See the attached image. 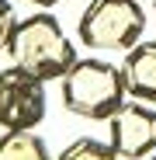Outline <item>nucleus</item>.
<instances>
[{
	"label": "nucleus",
	"mask_w": 156,
	"mask_h": 160,
	"mask_svg": "<svg viewBox=\"0 0 156 160\" xmlns=\"http://www.w3.org/2000/svg\"><path fill=\"white\" fill-rule=\"evenodd\" d=\"M0 160H52V153L35 129H4Z\"/></svg>",
	"instance_id": "7"
},
{
	"label": "nucleus",
	"mask_w": 156,
	"mask_h": 160,
	"mask_svg": "<svg viewBox=\"0 0 156 160\" xmlns=\"http://www.w3.org/2000/svg\"><path fill=\"white\" fill-rule=\"evenodd\" d=\"M28 4H35V7H42V11H45V7H52V4H59V0H28Z\"/></svg>",
	"instance_id": "10"
},
{
	"label": "nucleus",
	"mask_w": 156,
	"mask_h": 160,
	"mask_svg": "<svg viewBox=\"0 0 156 160\" xmlns=\"http://www.w3.org/2000/svg\"><path fill=\"white\" fill-rule=\"evenodd\" d=\"M45 118V84L17 66L0 70V129H35Z\"/></svg>",
	"instance_id": "4"
},
{
	"label": "nucleus",
	"mask_w": 156,
	"mask_h": 160,
	"mask_svg": "<svg viewBox=\"0 0 156 160\" xmlns=\"http://www.w3.org/2000/svg\"><path fill=\"white\" fill-rule=\"evenodd\" d=\"M4 52H7L11 66L38 77L42 84L63 80L69 73V66L76 63V45L69 42V35L63 32V24L49 11H35L28 18H21L14 24Z\"/></svg>",
	"instance_id": "1"
},
{
	"label": "nucleus",
	"mask_w": 156,
	"mask_h": 160,
	"mask_svg": "<svg viewBox=\"0 0 156 160\" xmlns=\"http://www.w3.org/2000/svg\"><path fill=\"white\" fill-rule=\"evenodd\" d=\"M76 32L94 52H128L135 42H142L146 11L139 0H90Z\"/></svg>",
	"instance_id": "3"
},
{
	"label": "nucleus",
	"mask_w": 156,
	"mask_h": 160,
	"mask_svg": "<svg viewBox=\"0 0 156 160\" xmlns=\"http://www.w3.org/2000/svg\"><path fill=\"white\" fill-rule=\"evenodd\" d=\"M14 24H17V18H14L11 0H0V52L7 49V38H11V32H14Z\"/></svg>",
	"instance_id": "9"
},
{
	"label": "nucleus",
	"mask_w": 156,
	"mask_h": 160,
	"mask_svg": "<svg viewBox=\"0 0 156 160\" xmlns=\"http://www.w3.org/2000/svg\"><path fill=\"white\" fill-rule=\"evenodd\" d=\"M153 11H156V0H153Z\"/></svg>",
	"instance_id": "12"
},
{
	"label": "nucleus",
	"mask_w": 156,
	"mask_h": 160,
	"mask_svg": "<svg viewBox=\"0 0 156 160\" xmlns=\"http://www.w3.org/2000/svg\"><path fill=\"white\" fill-rule=\"evenodd\" d=\"M108 143L118 160H146L156 153V112L142 101H121L108 118Z\"/></svg>",
	"instance_id": "5"
},
{
	"label": "nucleus",
	"mask_w": 156,
	"mask_h": 160,
	"mask_svg": "<svg viewBox=\"0 0 156 160\" xmlns=\"http://www.w3.org/2000/svg\"><path fill=\"white\" fill-rule=\"evenodd\" d=\"M59 84L66 112L90 122H108L125 101L121 66L108 59H76Z\"/></svg>",
	"instance_id": "2"
},
{
	"label": "nucleus",
	"mask_w": 156,
	"mask_h": 160,
	"mask_svg": "<svg viewBox=\"0 0 156 160\" xmlns=\"http://www.w3.org/2000/svg\"><path fill=\"white\" fill-rule=\"evenodd\" d=\"M125 94L142 104H156V42H135L121 59Z\"/></svg>",
	"instance_id": "6"
},
{
	"label": "nucleus",
	"mask_w": 156,
	"mask_h": 160,
	"mask_svg": "<svg viewBox=\"0 0 156 160\" xmlns=\"http://www.w3.org/2000/svg\"><path fill=\"white\" fill-rule=\"evenodd\" d=\"M146 160H156V153H153V157H146Z\"/></svg>",
	"instance_id": "11"
},
{
	"label": "nucleus",
	"mask_w": 156,
	"mask_h": 160,
	"mask_svg": "<svg viewBox=\"0 0 156 160\" xmlns=\"http://www.w3.org/2000/svg\"><path fill=\"white\" fill-rule=\"evenodd\" d=\"M56 160H118V153L111 150V143H101L94 136H80V139H73Z\"/></svg>",
	"instance_id": "8"
}]
</instances>
